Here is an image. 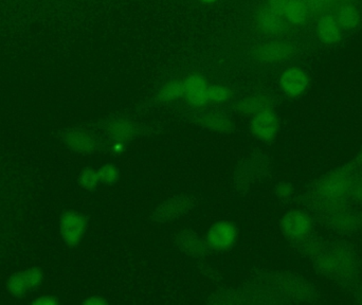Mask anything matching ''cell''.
<instances>
[{
    "mask_svg": "<svg viewBox=\"0 0 362 305\" xmlns=\"http://www.w3.org/2000/svg\"><path fill=\"white\" fill-rule=\"evenodd\" d=\"M319 274L342 287H352L359 276V259L346 241H322L317 238L304 248Z\"/></svg>",
    "mask_w": 362,
    "mask_h": 305,
    "instance_id": "obj_1",
    "label": "cell"
},
{
    "mask_svg": "<svg viewBox=\"0 0 362 305\" xmlns=\"http://www.w3.org/2000/svg\"><path fill=\"white\" fill-rule=\"evenodd\" d=\"M358 173L354 160L321 177L306 198L310 213L317 215L355 205Z\"/></svg>",
    "mask_w": 362,
    "mask_h": 305,
    "instance_id": "obj_2",
    "label": "cell"
},
{
    "mask_svg": "<svg viewBox=\"0 0 362 305\" xmlns=\"http://www.w3.org/2000/svg\"><path fill=\"white\" fill-rule=\"evenodd\" d=\"M315 217L325 227L341 236L354 234L362 227V213L355 205L320 213Z\"/></svg>",
    "mask_w": 362,
    "mask_h": 305,
    "instance_id": "obj_3",
    "label": "cell"
},
{
    "mask_svg": "<svg viewBox=\"0 0 362 305\" xmlns=\"http://www.w3.org/2000/svg\"><path fill=\"white\" fill-rule=\"evenodd\" d=\"M314 217L305 211H291L282 219V230L289 238L305 248L315 238Z\"/></svg>",
    "mask_w": 362,
    "mask_h": 305,
    "instance_id": "obj_4",
    "label": "cell"
},
{
    "mask_svg": "<svg viewBox=\"0 0 362 305\" xmlns=\"http://www.w3.org/2000/svg\"><path fill=\"white\" fill-rule=\"evenodd\" d=\"M42 281L44 275L40 268H29L12 275L6 282V291L12 297L23 299L35 292L42 285Z\"/></svg>",
    "mask_w": 362,
    "mask_h": 305,
    "instance_id": "obj_5",
    "label": "cell"
},
{
    "mask_svg": "<svg viewBox=\"0 0 362 305\" xmlns=\"http://www.w3.org/2000/svg\"><path fill=\"white\" fill-rule=\"evenodd\" d=\"M86 230V219L76 211H67L59 217V231L66 245L76 247L80 244Z\"/></svg>",
    "mask_w": 362,
    "mask_h": 305,
    "instance_id": "obj_6",
    "label": "cell"
},
{
    "mask_svg": "<svg viewBox=\"0 0 362 305\" xmlns=\"http://www.w3.org/2000/svg\"><path fill=\"white\" fill-rule=\"evenodd\" d=\"M280 86L285 95L291 98L300 97L308 91L310 79L308 74L298 67H291L283 72Z\"/></svg>",
    "mask_w": 362,
    "mask_h": 305,
    "instance_id": "obj_7",
    "label": "cell"
},
{
    "mask_svg": "<svg viewBox=\"0 0 362 305\" xmlns=\"http://www.w3.org/2000/svg\"><path fill=\"white\" fill-rule=\"evenodd\" d=\"M295 53V47L287 42H274L262 45L253 51V57L264 63H278L289 59Z\"/></svg>",
    "mask_w": 362,
    "mask_h": 305,
    "instance_id": "obj_8",
    "label": "cell"
},
{
    "mask_svg": "<svg viewBox=\"0 0 362 305\" xmlns=\"http://www.w3.org/2000/svg\"><path fill=\"white\" fill-rule=\"evenodd\" d=\"M251 130L255 137L263 142H272L276 138L279 130L278 117L272 110H266L255 115Z\"/></svg>",
    "mask_w": 362,
    "mask_h": 305,
    "instance_id": "obj_9",
    "label": "cell"
},
{
    "mask_svg": "<svg viewBox=\"0 0 362 305\" xmlns=\"http://www.w3.org/2000/svg\"><path fill=\"white\" fill-rule=\"evenodd\" d=\"M62 142L74 152L91 153L95 148L93 136L78 130H68L61 135Z\"/></svg>",
    "mask_w": 362,
    "mask_h": 305,
    "instance_id": "obj_10",
    "label": "cell"
},
{
    "mask_svg": "<svg viewBox=\"0 0 362 305\" xmlns=\"http://www.w3.org/2000/svg\"><path fill=\"white\" fill-rule=\"evenodd\" d=\"M209 86L202 76H189L183 82V91L189 103L195 106H202L210 102L209 100Z\"/></svg>",
    "mask_w": 362,
    "mask_h": 305,
    "instance_id": "obj_11",
    "label": "cell"
},
{
    "mask_svg": "<svg viewBox=\"0 0 362 305\" xmlns=\"http://www.w3.org/2000/svg\"><path fill=\"white\" fill-rule=\"evenodd\" d=\"M236 230L231 224L221 221L211 228L208 234L209 244L217 249L227 248L233 244Z\"/></svg>",
    "mask_w": 362,
    "mask_h": 305,
    "instance_id": "obj_12",
    "label": "cell"
},
{
    "mask_svg": "<svg viewBox=\"0 0 362 305\" xmlns=\"http://www.w3.org/2000/svg\"><path fill=\"white\" fill-rule=\"evenodd\" d=\"M319 38L327 45H333L339 42L341 38V27L336 17L331 14H323L317 25Z\"/></svg>",
    "mask_w": 362,
    "mask_h": 305,
    "instance_id": "obj_13",
    "label": "cell"
},
{
    "mask_svg": "<svg viewBox=\"0 0 362 305\" xmlns=\"http://www.w3.org/2000/svg\"><path fill=\"white\" fill-rule=\"evenodd\" d=\"M308 8L302 0H288L284 16L293 25H301L308 16Z\"/></svg>",
    "mask_w": 362,
    "mask_h": 305,
    "instance_id": "obj_14",
    "label": "cell"
},
{
    "mask_svg": "<svg viewBox=\"0 0 362 305\" xmlns=\"http://www.w3.org/2000/svg\"><path fill=\"white\" fill-rule=\"evenodd\" d=\"M338 23L344 29H355L359 23L358 11L352 4H344L341 6L337 12Z\"/></svg>",
    "mask_w": 362,
    "mask_h": 305,
    "instance_id": "obj_15",
    "label": "cell"
},
{
    "mask_svg": "<svg viewBox=\"0 0 362 305\" xmlns=\"http://www.w3.org/2000/svg\"><path fill=\"white\" fill-rule=\"evenodd\" d=\"M266 110H272V100L266 97H255L245 100L240 104V110L246 114H259Z\"/></svg>",
    "mask_w": 362,
    "mask_h": 305,
    "instance_id": "obj_16",
    "label": "cell"
},
{
    "mask_svg": "<svg viewBox=\"0 0 362 305\" xmlns=\"http://www.w3.org/2000/svg\"><path fill=\"white\" fill-rule=\"evenodd\" d=\"M281 17L282 16L272 12L270 8H267L259 15V23H261L264 30L269 32V33L276 34L282 31L283 25H284Z\"/></svg>",
    "mask_w": 362,
    "mask_h": 305,
    "instance_id": "obj_17",
    "label": "cell"
},
{
    "mask_svg": "<svg viewBox=\"0 0 362 305\" xmlns=\"http://www.w3.org/2000/svg\"><path fill=\"white\" fill-rule=\"evenodd\" d=\"M202 122L209 129L216 130V131L227 132L231 131L232 123L227 118L223 117L216 116V115H210L202 118Z\"/></svg>",
    "mask_w": 362,
    "mask_h": 305,
    "instance_id": "obj_18",
    "label": "cell"
},
{
    "mask_svg": "<svg viewBox=\"0 0 362 305\" xmlns=\"http://www.w3.org/2000/svg\"><path fill=\"white\" fill-rule=\"evenodd\" d=\"M185 95L183 91V83L174 82L167 85L165 88L161 91L160 98L163 100H172Z\"/></svg>",
    "mask_w": 362,
    "mask_h": 305,
    "instance_id": "obj_19",
    "label": "cell"
},
{
    "mask_svg": "<svg viewBox=\"0 0 362 305\" xmlns=\"http://www.w3.org/2000/svg\"><path fill=\"white\" fill-rule=\"evenodd\" d=\"M99 181L98 172H95L91 168H86V170L83 171L80 176L81 185L87 190H93Z\"/></svg>",
    "mask_w": 362,
    "mask_h": 305,
    "instance_id": "obj_20",
    "label": "cell"
},
{
    "mask_svg": "<svg viewBox=\"0 0 362 305\" xmlns=\"http://www.w3.org/2000/svg\"><path fill=\"white\" fill-rule=\"evenodd\" d=\"M98 175H99L100 181L110 185V183H116L119 177V172L114 166H105L98 172Z\"/></svg>",
    "mask_w": 362,
    "mask_h": 305,
    "instance_id": "obj_21",
    "label": "cell"
},
{
    "mask_svg": "<svg viewBox=\"0 0 362 305\" xmlns=\"http://www.w3.org/2000/svg\"><path fill=\"white\" fill-rule=\"evenodd\" d=\"M308 11L312 12H323L334 6L336 0H302Z\"/></svg>",
    "mask_w": 362,
    "mask_h": 305,
    "instance_id": "obj_22",
    "label": "cell"
},
{
    "mask_svg": "<svg viewBox=\"0 0 362 305\" xmlns=\"http://www.w3.org/2000/svg\"><path fill=\"white\" fill-rule=\"evenodd\" d=\"M112 135L119 142L127 140L131 136V127L124 122H117L112 125Z\"/></svg>",
    "mask_w": 362,
    "mask_h": 305,
    "instance_id": "obj_23",
    "label": "cell"
},
{
    "mask_svg": "<svg viewBox=\"0 0 362 305\" xmlns=\"http://www.w3.org/2000/svg\"><path fill=\"white\" fill-rule=\"evenodd\" d=\"M209 100L215 102L225 101L229 98L230 91L223 86H209Z\"/></svg>",
    "mask_w": 362,
    "mask_h": 305,
    "instance_id": "obj_24",
    "label": "cell"
},
{
    "mask_svg": "<svg viewBox=\"0 0 362 305\" xmlns=\"http://www.w3.org/2000/svg\"><path fill=\"white\" fill-rule=\"evenodd\" d=\"M288 0H269V8L280 16H284Z\"/></svg>",
    "mask_w": 362,
    "mask_h": 305,
    "instance_id": "obj_25",
    "label": "cell"
},
{
    "mask_svg": "<svg viewBox=\"0 0 362 305\" xmlns=\"http://www.w3.org/2000/svg\"><path fill=\"white\" fill-rule=\"evenodd\" d=\"M358 181H357L356 192H355V205L362 213V168H358Z\"/></svg>",
    "mask_w": 362,
    "mask_h": 305,
    "instance_id": "obj_26",
    "label": "cell"
},
{
    "mask_svg": "<svg viewBox=\"0 0 362 305\" xmlns=\"http://www.w3.org/2000/svg\"><path fill=\"white\" fill-rule=\"evenodd\" d=\"M276 193L280 197L289 198L293 195V188L287 183H281L276 188Z\"/></svg>",
    "mask_w": 362,
    "mask_h": 305,
    "instance_id": "obj_27",
    "label": "cell"
},
{
    "mask_svg": "<svg viewBox=\"0 0 362 305\" xmlns=\"http://www.w3.org/2000/svg\"><path fill=\"white\" fill-rule=\"evenodd\" d=\"M57 299L55 297H50V296H42L38 297L37 299L33 300L32 304L36 305H54L57 304Z\"/></svg>",
    "mask_w": 362,
    "mask_h": 305,
    "instance_id": "obj_28",
    "label": "cell"
},
{
    "mask_svg": "<svg viewBox=\"0 0 362 305\" xmlns=\"http://www.w3.org/2000/svg\"><path fill=\"white\" fill-rule=\"evenodd\" d=\"M85 304H91V305H99V304H105V300L101 299L100 297H93L90 299L86 300L84 302Z\"/></svg>",
    "mask_w": 362,
    "mask_h": 305,
    "instance_id": "obj_29",
    "label": "cell"
},
{
    "mask_svg": "<svg viewBox=\"0 0 362 305\" xmlns=\"http://www.w3.org/2000/svg\"><path fill=\"white\" fill-rule=\"evenodd\" d=\"M353 294H354V298L356 299V301L362 304V285L355 287Z\"/></svg>",
    "mask_w": 362,
    "mask_h": 305,
    "instance_id": "obj_30",
    "label": "cell"
},
{
    "mask_svg": "<svg viewBox=\"0 0 362 305\" xmlns=\"http://www.w3.org/2000/svg\"><path fill=\"white\" fill-rule=\"evenodd\" d=\"M355 162H356L357 166H358V168H362V150L361 154H359L358 157L355 159Z\"/></svg>",
    "mask_w": 362,
    "mask_h": 305,
    "instance_id": "obj_31",
    "label": "cell"
},
{
    "mask_svg": "<svg viewBox=\"0 0 362 305\" xmlns=\"http://www.w3.org/2000/svg\"><path fill=\"white\" fill-rule=\"evenodd\" d=\"M202 1H204V2H213V1H215V0H202Z\"/></svg>",
    "mask_w": 362,
    "mask_h": 305,
    "instance_id": "obj_32",
    "label": "cell"
}]
</instances>
